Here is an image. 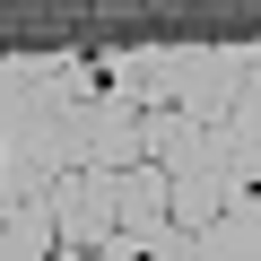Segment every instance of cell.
<instances>
[{
	"label": "cell",
	"mask_w": 261,
	"mask_h": 261,
	"mask_svg": "<svg viewBox=\"0 0 261 261\" xmlns=\"http://www.w3.org/2000/svg\"><path fill=\"white\" fill-rule=\"evenodd\" d=\"M113 218H122V226H166V174H157L148 157L113 166Z\"/></svg>",
	"instance_id": "cell-4"
},
{
	"label": "cell",
	"mask_w": 261,
	"mask_h": 261,
	"mask_svg": "<svg viewBox=\"0 0 261 261\" xmlns=\"http://www.w3.org/2000/svg\"><path fill=\"white\" fill-rule=\"evenodd\" d=\"M252 70H261L252 44H148V53H130L140 105H174L192 122H226L244 96H261Z\"/></svg>",
	"instance_id": "cell-1"
},
{
	"label": "cell",
	"mask_w": 261,
	"mask_h": 261,
	"mask_svg": "<svg viewBox=\"0 0 261 261\" xmlns=\"http://www.w3.org/2000/svg\"><path fill=\"white\" fill-rule=\"evenodd\" d=\"M261 244V218H252V192H226L209 226H192V261H252Z\"/></svg>",
	"instance_id": "cell-3"
},
{
	"label": "cell",
	"mask_w": 261,
	"mask_h": 261,
	"mask_svg": "<svg viewBox=\"0 0 261 261\" xmlns=\"http://www.w3.org/2000/svg\"><path fill=\"white\" fill-rule=\"evenodd\" d=\"M44 209H53V244L61 252H96L122 226L113 218V166H61L53 192H44Z\"/></svg>",
	"instance_id": "cell-2"
},
{
	"label": "cell",
	"mask_w": 261,
	"mask_h": 261,
	"mask_svg": "<svg viewBox=\"0 0 261 261\" xmlns=\"http://www.w3.org/2000/svg\"><path fill=\"white\" fill-rule=\"evenodd\" d=\"M44 261H87V252H61V244H53V252H44Z\"/></svg>",
	"instance_id": "cell-6"
},
{
	"label": "cell",
	"mask_w": 261,
	"mask_h": 261,
	"mask_svg": "<svg viewBox=\"0 0 261 261\" xmlns=\"http://www.w3.org/2000/svg\"><path fill=\"white\" fill-rule=\"evenodd\" d=\"M53 252V209L44 200H0V261H44Z\"/></svg>",
	"instance_id": "cell-5"
}]
</instances>
